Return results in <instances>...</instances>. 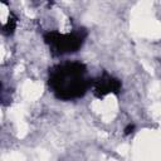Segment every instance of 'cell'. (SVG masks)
<instances>
[{
	"label": "cell",
	"instance_id": "4",
	"mask_svg": "<svg viewBox=\"0 0 161 161\" xmlns=\"http://www.w3.org/2000/svg\"><path fill=\"white\" fill-rule=\"evenodd\" d=\"M15 28H16V18H15V16L13 15V13H11L9 20L3 25V34H5V35H10V34L14 33Z\"/></svg>",
	"mask_w": 161,
	"mask_h": 161
},
{
	"label": "cell",
	"instance_id": "5",
	"mask_svg": "<svg viewBox=\"0 0 161 161\" xmlns=\"http://www.w3.org/2000/svg\"><path fill=\"white\" fill-rule=\"evenodd\" d=\"M133 130H135V126H133V125H128V126L126 127V130H125V135H130V133H132Z\"/></svg>",
	"mask_w": 161,
	"mask_h": 161
},
{
	"label": "cell",
	"instance_id": "2",
	"mask_svg": "<svg viewBox=\"0 0 161 161\" xmlns=\"http://www.w3.org/2000/svg\"><path fill=\"white\" fill-rule=\"evenodd\" d=\"M88 35L84 28H77L70 33H59L55 30L47 31L43 35L45 44L49 47L50 53L54 57L70 54L78 52Z\"/></svg>",
	"mask_w": 161,
	"mask_h": 161
},
{
	"label": "cell",
	"instance_id": "3",
	"mask_svg": "<svg viewBox=\"0 0 161 161\" xmlns=\"http://www.w3.org/2000/svg\"><path fill=\"white\" fill-rule=\"evenodd\" d=\"M121 87H122L121 80L108 74L107 72H103L99 77L92 79V89L97 98H103L109 93L118 94Z\"/></svg>",
	"mask_w": 161,
	"mask_h": 161
},
{
	"label": "cell",
	"instance_id": "1",
	"mask_svg": "<svg viewBox=\"0 0 161 161\" xmlns=\"http://www.w3.org/2000/svg\"><path fill=\"white\" fill-rule=\"evenodd\" d=\"M48 87L55 98L73 101L82 98L92 87L86 64L77 60H67L53 65L48 73Z\"/></svg>",
	"mask_w": 161,
	"mask_h": 161
}]
</instances>
